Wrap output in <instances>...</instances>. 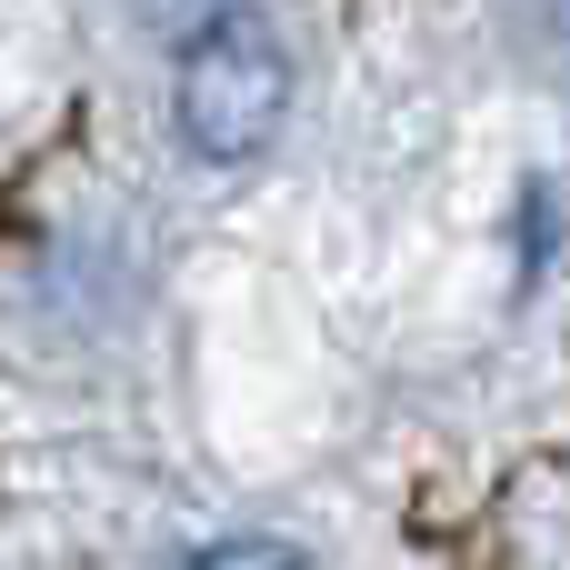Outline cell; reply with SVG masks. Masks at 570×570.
<instances>
[{
    "mask_svg": "<svg viewBox=\"0 0 570 570\" xmlns=\"http://www.w3.org/2000/svg\"><path fill=\"white\" fill-rule=\"evenodd\" d=\"M170 120L180 150L210 170H250L281 120H291V40L261 10H210L180 40V80H170Z\"/></svg>",
    "mask_w": 570,
    "mask_h": 570,
    "instance_id": "cell-1",
    "label": "cell"
},
{
    "mask_svg": "<svg viewBox=\"0 0 570 570\" xmlns=\"http://www.w3.org/2000/svg\"><path fill=\"white\" fill-rule=\"evenodd\" d=\"M180 570H311L291 541H271V531H240V541H210V551H190Z\"/></svg>",
    "mask_w": 570,
    "mask_h": 570,
    "instance_id": "cell-2",
    "label": "cell"
}]
</instances>
